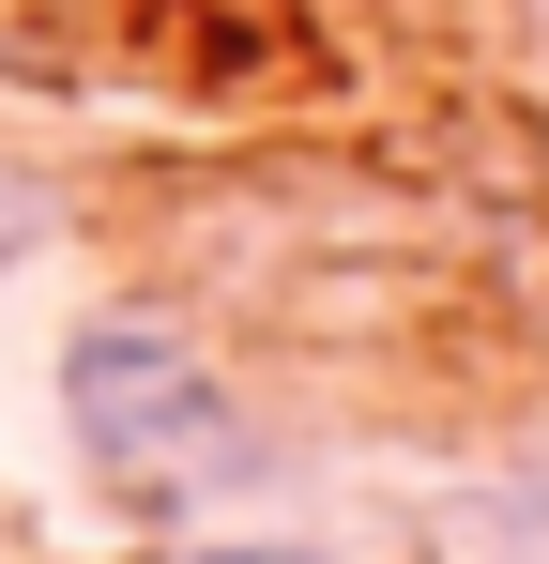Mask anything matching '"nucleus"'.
Here are the masks:
<instances>
[{
    "label": "nucleus",
    "mask_w": 549,
    "mask_h": 564,
    "mask_svg": "<svg viewBox=\"0 0 549 564\" xmlns=\"http://www.w3.org/2000/svg\"><path fill=\"white\" fill-rule=\"evenodd\" d=\"M62 427L107 473V503L183 519V503H229L274 473V427L245 412V381L214 367V336H183L169 305H92L62 336Z\"/></svg>",
    "instance_id": "obj_1"
},
{
    "label": "nucleus",
    "mask_w": 549,
    "mask_h": 564,
    "mask_svg": "<svg viewBox=\"0 0 549 564\" xmlns=\"http://www.w3.org/2000/svg\"><path fill=\"white\" fill-rule=\"evenodd\" d=\"M169 564H336V550H290V534H183Z\"/></svg>",
    "instance_id": "obj_2"
}]
</instances>
